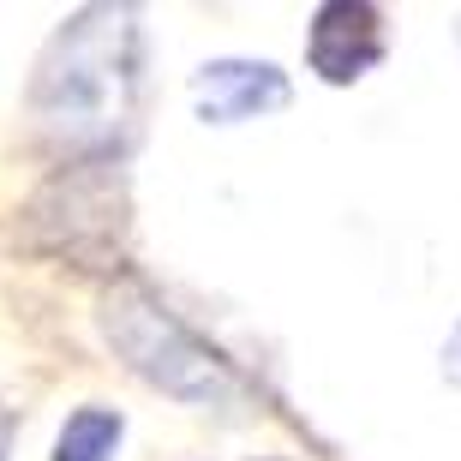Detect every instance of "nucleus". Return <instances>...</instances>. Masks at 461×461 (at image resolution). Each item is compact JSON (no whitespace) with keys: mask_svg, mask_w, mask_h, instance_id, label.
<instances>
[{"mask_svg":"<svg viewBox=\"0 0 461 461\" xmlns=\"http://www.w3.org/2000/svg\"><path fill=\"white\" fill-rule=\"evenodd\" d=\"M144 36L132 6H85L49 36L31 78V120L49 144L103 162L138 120Z\"/></svg>","mask_w":461,"mask_h":461,"instance_id":"nucleus-1","label":"nucleus"},{"mask_svg":"<svg viewBox=\"0 0 461 461\" xmlns=\"http://www.w3.org/2000/svg\"><path fill=\"white\" fill-rule=\"evenodd\" d=\"M103 336L150 390L174 395L186 408H228L240 395V377L228 372V359L210 342H198V330L180 324L132 276H120L103 294Z\"/></svg>","mask_w":461,"mask_h":461,"instance_id":"nucleus-2","label":"nucleus"},{"mask_svg":"<svg viewBox=\"0 0 461 461\" xmlns=\"http://www.w3.org/2000/svg\"><path fill=\"white\" fill-rule=\"evenodd\" d=\"M384 60V13L366 0H330L306 24V67L324 85H359Z\"/></svg>","mask_w":461,"mask_h":461,"instance_id":"nucleus-3","label":"nucleus"},{"mask_svg":"<svg viewBox=\"0 0 461 461\" xmlns=\"http://www.w3.org/2000/svg\"><path fill=\"white\" fill-rule=\"evenodd\" d=\"M288 72L276 60H204L192 72V103L204 126H240V120H264L288 108Z\"/></svg>","mask_w":461,"mask_h":461,"instance_id":"nucleus-4","label":"nucleus"},{"mask_svg":"<svg viewBox=\"0 0 461 461\" xmlns=\"http://www.w3.org/2000/svg\"><path fill=\"white\" fill-rule=\"evenodd\" d=\"M120 438H126L120 408L90 402V408L67 413V426H60V438H54V461H114Z\"/></svg>","mask_w":461,"mask_h":461,"instance_id":"nucleus-5","label":"nucleus"},{"mask_svg":"<svg viewBox=\"0 0 461 461\" xmlns=\"http://www.w3.org/2000/svg\"><path fill=\"white\" fill-rule=\"evenodd\" d=\"M444 377L461 390V318L449 324V336H444Z\"/></svg>","mask_w":461,"mask_h":461,"instance_id":"nucleus-6","label":"nucleus"},{"mask_svg":"<svg viewBox=\"0 0 461 461\" xmlns=\"http://www.w3.org/2000/svg\"><path fill=\"white\" fill-rule=\"evenodd\" d=\"M13 438H18V413H13V408H0V461H6Z\"/></svg>","mask_w":461,"mask_h":461,"instance_id":"nucleus-7","label":"nucleus"}]
</instances>
